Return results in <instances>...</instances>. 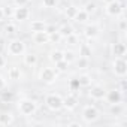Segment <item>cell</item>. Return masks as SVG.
Returning a JSON list of instances; mask_svg holds the SVG:
<instances>
[{"label":"cell","instance_id":"cell-30","mask_svg":"<svg viewBox=\"0 0 127 127\" xmlns=\"http://www.w3.org/2000/svg\"><path fill=\"white\" fill-rule=\"evenodd\" d=\"M96 3L94 2H88V3H85V6H84V11L88 14V15H91V14H94L96 12Z\"/></svg>","mask_w":127,"mask_h":127},{"label":"cell","instance_id":"cell-8","mask_svg":"<svg viewBox=\"0 0 127 127\" xmlns=\"http://www.w3.org/2000/svg\"><path fill=\"white\" fill-rule=\"evenodd\" d=\"M105 96H106V90L103 85H99V84L93 85L88 91V97L93 100H105Z\"/></svg>","mask_w":127,"mask_h":127},{"label":"cell","instance_id":"cell-22","mask_svg":"<svg viewBox=\"0 0 127 127\" xmlns=\"http://www.w3.org/2000/svg\"><path fill=\"white\" fill-rule=\"evenodd\" d=\"M111 115H114V117H121L123 114H124V106L121 105V102L120 103H114V105H111Z\"/></svg>","mask_w":127,"mask_h":127},{"label":"cell","instance_id":"cell-37","mask_svg":"<svg viewBox=\"0 0 127 127\" xmlns=\"http://www.w3.org/2000/svg\"><path fill=\"white\" fill-rule=\"evenodd\" d=\"M3 12H5V17H12V14H14V11H12L11 8H6V9H3Z\"/></svg>","mask_w":127,"mask_h":127},{"label":"cell","instance_id":"cell-28","mask_svg":"<svg viewBox=\"0 0 127 127\" xmlns=\"http://www.w3.org/2000/svg\"><path fill=\"white\" fill-rule=\"evenodd\" d=\"M69 69V63L66 60H60L58 63H55V70L57 72H67Z\"/></svg>","mask_w":127,"mask_h":127},{"label":"cell","instance_id":"cell-39","mask_svg":"<svg viewBox=\"0 0 127 127\" xmlns=\"http://www.w3.org/2000/svg\"><path fill=\"white\" fill-rule=\"evenodd\" d=\"M67 126H69V127H82V124H81V123H78V121H72V123H67Z\"/></svg>","mask_w":127,"mask_h":127},{"label":"cell","instance_id":"cell-4","mask_svg":"<svg viewBox=\"0 0 127 127\" xmlns=\"http://www.w3.org/2000/svg\"><path fill=\"white\" fill-rule=\"evenodd\" d=\"M6 51H8V54L12 55V57L23 55V54L26 52V43H24L21 39H12V40L8 42Z\"/></svg>","mask_w":127,"mask_h":127},{"label":"cell","instance_id":"cell-7","mask_svg":"<svg viewBox=\"0 0 127 127\" xmlns=\"http://www.w3.org/2000/svg\"><path fill=\"white\" fill-rule=\"evenodd\" d=\"M39 79L45 84H52L57 79V70L52 67H43L39 73Z\"/></svg>","mask_w":127,"mask_h":127},{"label":"cell","instance_id":"cell-23","mask_svg":"<svg viewBox=\"0 0 127 127\" xmlns=\"http://www.w3.org/2000/svg\"><path fill=\"white\" fill-rule=\"evenodd\" d=\"M63 60H66L69 64L70 63H73L76 60V52L73 49H66V51H63Z\"/></svg>","mask_w":127,"mask_h":127},{"label":"cell","instance_id":"cell-5","mask_svg":"<svg viewBox=\"0 0 127 127\" xmlns=\"http://www.w3.org/2000/svg\"><path fill=\"white\" fill-rule=\"evenodd\" d=\"M112 72L115 76L118 78H124L127 75V61L124 60V57H114L112 61Z\"/></svg>","mask_w":127,"mask_h":127},{"label":"cell","instance_id":"cell-34","mask_svg":"<svg viewBox=\"0 0 127 127\" xmlns=\"http://www.w3.org/2000/svg\"><path fill=\"white\" fill-rule=\"evenodd\" d=\"M29 2H30V0H14L15 6H27Z\"/></svg>","mask_w":127,"mask_h":127},{"label":"cell","instance_id":"cell-42","mask_svg":"<svg viewBox=\"0 0 127 127\" xmlns=\"http://www.w3.org/2000/svg\"><path fill=\"white\" fill-rule=\"evenodd\" d=\"M5 20V12H3V9L2 8H0V23H2Z\"/></svg>","mask_w":127,"mask_h":127},{"label":"cell","instance_id":"cell-16","mask_svg":"<svg viewBox=\"0 0 127 127\" xmlns=\"http://www.w3.org/2000/svg\"><path fill=\"white\" fill-rule=\"evenodd\" d=\"M46 23L43 21V20H34V21H32L30 23V30L34 33V32H45L46 30Z\"/></svg>","mask_w":127,"mask_h":127},{"label":"cell","instance_id":"cell-17","mask_svg":"<svg viewBox=\"0 0 127 127\" xmlns=\"http://www.w3.org/2000/svg\"><path fill=\"white\" fill-rule=\"evenodd\" d=\"M24 55V64L26 66H29V67H34L36 64H37V55L36 54H33V52H24L23 54Z\"/></svg>","mask_w":127,"mask_h":127},{"label":"cell","instance_id":"cell-38","mask_svg":"<svg viewBox=\"0 0 127 127\" xmlns=\"http://www.w3.org/2000/svg\"><path fill=\"white\" fill-rule=\"evenodd\" d=\"M126 88H127V84H126V79H124V78H121V84H120V90H121V91H124Z\"/></svg>","mask_w":127,"mask_h":127},{"label":"cell","instance_id":"cell-11","mask_svg":"<svg viewBox=\"0 0 127 127\" xmlns=\"http://www.w3.org/2000/svg\"><path fill=\"white\" fill-rule=\"evenodd\" d=\"M100 34V26L97 23H91V24H87L85 29H84V36L87 39H96L97 36Z\"/></svg>","mask_w":127,"mask_h":127},{"label":"cell","instance_id":"cell-21","mask_svg":"<svg viewBox=\"0 0 127 127\" xmlns=\"http://www.w3.org/2000/svg\"><path fill=\"white\" fill-rule=\"evenodd\" d=\"M76 81H78L79 87H90V85H91V82H93V78H91L90 75L84 73V75H79V76L76 78Z\"/></svg>","mask_w":127,"mask_h":127},{"label":"cell","instance_id":"cell-32","mask_svg":"<svg viewBox=\"0 0 127 127\" xmlns=\"http://www.w3.org/2000/svg\"><path fill=\"white\" fill-rule=\"evenodd\" d=\"M66 42H67L69 45H76V43H78V37H76L75 33H73V34H70V36L66 37Z\"/></svg>","mask_w":127,"mask_h":127},{"label":"cell","instance_id":"cell-13","mask_svg":"<svg viewBox=\"0 0 127 127\" xmlns=\"http://www.w3.org/2000/svg\"><path fill=\"white\" fill-rule=\"evenodd\" d=\"M32 39L36 45H45V43L49 42V34L46 32H34Z\"/></svg>","mask_w":127,"mask_h":127},{"label":"cell","instance_id":"cell-12","mask_svg":"<svg viewBox=\"0 0 127 127\" xmlns=\"http://www.w3.org/2000/svg\"><path fill=\"white\" fill-rule=\"evenodd\" d=\"M78 97L75 94H67L66 97H63V108L66 111H73L78 106Z\"/></svg>","mask_w":127,"mask_h":127},{"label":"cell","instance_id":"cell-36","mask_svg":"<svg viewBox=\"0 0 127 127\" xmlns=\"http://www.w3.org/2000/svg\"><path fill=\"white\" fill-rule=\"evenodd\" d=\"M3 88H6V79L5 76L0 75V90H3Z\"/></svg>","mask_w":127,"mask_h":127},{"label":"cell","instance_id":"cell-31","mask_svg":"<svg viewBox=\"0 0 127 127\" xmlns=\"http://www.w3.org/2000/svg\"><path fill=\"white\" fill-rule=\"evenodd\" d=\"M5 33H6V34H15V33H17V24L8 23V24L5 26Z\"/></svg>","mask_w":127,"mask_h":127},{"label":"cell","instance_id":"cell-40","mask_svg":"<svg viewBox=\"0 0 127 127\" xmlns=\"http://www.w3.org/2000/svg\"><path fill=\"white\" fill-rule=\"evenodd\" d=\"M70 87H72V88H79V84H78V81H76V79H72V82H70Z\"/></svg>","mask_w":127,"mask_h":127},{"label":"cell","instance_id":"cell-18","mask_svg":"<svg viewBox=\"0 0 127 127\" xmlns=\"http://www.w3.org/2000/svg\"><path fill=\"white\" fill-rule=\"evenodd\" d=\"M15 94L14 91H9L8 88H3V90H0V100H2L3 103H11L14 100Z\"/></svg>","mask_w":127,"mask_h":127},{"label":"cell","instance_id":"cell-3","mask_svg":"<svg viewBox=\"0 0 127 127\" xmlns=\"http://www.w3.org/2000/svg\"><path fill=\"white\" fill-rule=\"evenodd\" d=\"M45 105L49 111L52 112H58L63 109V97L57 93H51V94H46L45 97Z\"/></svg>","mask_w":127,"mask_h":127},{"label":"cell","instance_id":"cell-6","mask_svg":"<svg viewBox=\"0 0 127 127\" xmlns=\"http://www.w3.org/2000/svg\"><path fill=\"white\" fill-rule=\"evenodd\" d=\"M105 12L108 17H112V18H117L123 14V3L118 2V0H111V2L106 3L105 6Z\"/></svg>","mask_w":127,"mask_h":127},{"label":"cell","instance_id":"cell-29","mask_svg":"<svg viewBox=\"0 0 127 127\" xmlns=\"http://www.w3.org/2000/svg\"><path fill=\"white\" fill-rule=\"evenodd\" d=\"M58 5V0H42V6L45 9H52Z\"/></svg>","mask_w":127,"mask_h":127},{"label":"cell","instance_id":"cell-14","mask_svg":"<svg viewBox=\"0 0 127 127\" xmlns=\"http://www.w3.org/2000/svg\"><path fill=\"white\" fill-rule=\"evenodd\" d=\"M127 52V48L123 42H117L112 45V55L114 57H124Z\"/></svg>","mask_w":127,"mask_h":127},{"label":"cell","instance_id":"cell-26","mask_svg":"<svg viewBox=\"0 0 127 127\" xmlns=\"http://www.w3.org/2000/svg\"><path fill=\"white\" fill-rule=\"evenodd\" d=\"M78 11H79V8H78V6H75V5H70V6H67V8H66V11H64V15H66V18H67V20H73Z\"/></svg>","mask_w":127,"mask_h":127},{"label":"cell","instance_id":"cell-1","mask_svg":"<svg viewBox=\"0 0 127 127\" xmlns=\"http://www.w3.org/2000/svg\"><path fill=\"white\" fill-rule=\"evenodd\" d=\"M18 111L23 117H33L37 112V103L32 99H23L18 102Z\"/></svg>","mask_w":127,"mask_h":127},{"label":"cell","instance_id":"cell-15","mask_svg":"<svg viewBox=\"0 0 127 127\" xmlns=\"http://www.w3.org/2000/svg\"><path fill=\"white\" fill-rule=\"evenodd\" d=\"M57 33L60 34V37H61V39H66L67 36L73 34V27H72L70 24H63V26H60V27H58Z\"/></svg>","mask_w":127,"mask_h":127},{"label":"cell","instance_id":"cell-10","mask_svg":"<svg viewBox=\"0 0 127 127\" xmlns=\"http://www.w3.org/2000/svg\"><path fill=\"white\" fill-rule=\"evenodd\" d=\"M12 17H14L15 21H26V20H29V17H30V9H29L27 6H17V8L14 9Z\"/></svg>","mask_w":127,"mask_h":127},{"label":"cell","instance_id":"cell-24","mask_svg":"<svg viewBox=\"0 0 127 127\" xmlns=\"http://www.w3.org/2000/svg\"><path fill=\"white\" fill-rule=\"evenodd\" d=\"M49 60L54 63H58L60 60H63V51L61 49H52L51 52H49Z\"/></svg>","mask_w":127,"mask_h":127},{"label":"cell","instance_id":"cell-9","mask_svg":"<svg viewBox=\"0 0 127 127\" xmlns=\"http://www.w3.org/2000/svg\"><path fill=\"white\" fill-rule=\"evenodd\" d=\"M105 100H106L109 105H114V103H120V102L123 100V91H121L120 88H112V90L106 91Z\"/></svg>","mask_w":127,"mask_h":127},{"label":"cell","instance_id":"cell-19","mask_svg":"<svg viewBox=\"0 0 127 127\" xmlns=\"http://www.w3.org/2000/svg\"><path fill=\"white\" fill-rule=\"evenodd\" d=\"M88 20H90V15H88L84 9H79V11L76 12L75 18H73V21H75V23H78V24H85Z\"/></svg>","mask_w":127,"mask_h":127},{"label":"cell","instance_id":"cell-33","mask_svg":"<svg viewBox=\"0 0 127 127\" xmlns=\"http://www.w3.org/2000/svg\"><path fill=\"white\" fill-rule=\"evenodd\" d=\"M118 29H120V32H126L127 30V20L121 18L120 23H118Z\"/></svg>","mask_w":127,"mask_h":127},{"label":"cell","instance_id":"cell-41","mask_svg":"<svg viewBox=\"0 0 127 127\" xmlns=\"http://www.w3.org/2000/svg\"><path fill=\"white\" fill-rule=\"evenodd\" d=\"M5 63H6L5 57H3V55H0V67H3V66H5Z\"/></svg>","mask_w":127,"mask_h":127},{"label":"cell","instance_id":"cell-25","mask_svg":"<svg viewBox=\"0 0 127 127\" xmlns=\"http://www.w3.org/2000/svg\"><path fill=\"white\" fill-rule=\"evenodd\" d=\"M75 63H76V67H78V69H87V67L90 66L88 57H82V55H79V58H76Z\"/></svg>","mask_w":127,"mask_h":127},{"label":"cell","instance_id":"cell-27","mask_svg":"<svg viewBox=\"0 0 127 127\" xmlns=\"http://www.w3.org/2000/svg\"><path fill=\"white\" fill-rule=\"evenodd\" d=\"M8 78L12 79V81H18V79L21 78V70H20V67H11V69L8 70Z\"/></svg>","mask_w":127,"mask_h":127},{"label":"cell","instance_id":"cell-2","mask_svg":"<svg viewBox=\"0 0 127 127\" xmlns=\"http://www.w3.org/2000/svg\"><path fill=\"white\" fill-rule=\"evenodd\" d=\"M81 117H82V121L85 124H93L100 118V112L94 105H87V106H84Z\"/></svg>","mask_w":127,"mask_h":127},{"label":"cell","instance_id":"cell-20","mask_svg":"<svg viewBox=\"0 0 127 127\" xmlns=\"http://www.w3.org/2000/svg\"><path fill=\"white\" fill-rule=\"evenodd\" d=\"M14 123V115L11 112L0 114V126H11Z\"/></svg>","mask_w":127,"mask_h":127},{"label":"cell","instance_id":"cell-35","mask_svg":"<svg viewBox=\"0 0 127 127\" xmlns=\"http://www.w3.org/2000/svg\"><path fill=\"white\" fill-rule=\"evenodd\" d=\"M79 55H82V57H90V49L87 48V46H82V49H81V54Z\"/></svg>","mask_w":127,"mask_h":127}]
</instances>
